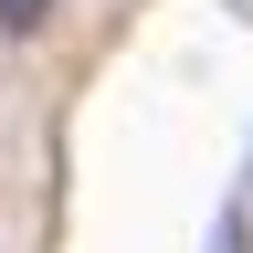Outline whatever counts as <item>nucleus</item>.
Listing matches in <instances>:
<instances>
[{
	"instance_id": "nucleus-1",
	"label": "nucleus",
	"mask_w": 253,
	"mask_h": 253,
	"mask_svg": "<svg viewBox=\"0 0 253 253\" xmlns=\"http://www.w3.org/2000/svg\"><path fill=\"white\" fill-rule=\"evenodd\" d=\"M42 21H53V0H0V32H11V42H32Z\"/></svg>"
}]
</instances>
